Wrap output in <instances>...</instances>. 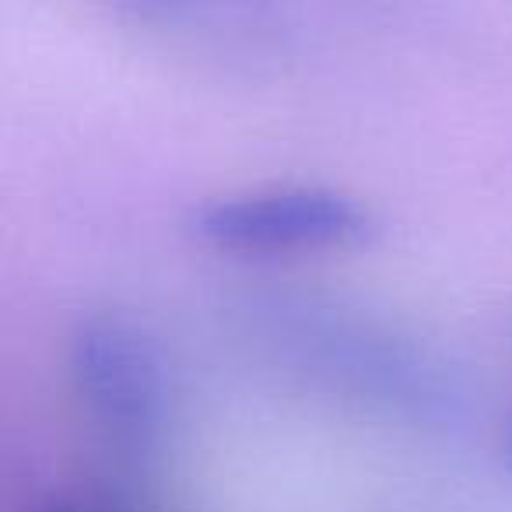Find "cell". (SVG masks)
<instances>
[{
    "instance_id": "cell-1",
    "label": "cell",
    "mask_w": 512,
    "mask_h": 512,
    "mask_svg": "<svg viewBox=\"0 0 512 512\" xmlns=\"http://www.w3.org/2000/svg\"><path fill=\"white\" fill-rule=\"evenodd\" d=\"M186 232L235 260H313L362 249L376 235V214L344 186L260 183L204 197Z\"/></svg>"
},
{
    "instance_id": "cell-2",
    "label": "cell",
    "mask_w": 512,
    "mask_h": 512,
    "mask_svg": "<svg viewBox=\"0 0 512 512\" xmlns=\"http://www.w3.org/2000/svg\"><path fill=\"white\" fill-rule=\"evenodd\" d=\"M71 383L85 418L113 446H155L172 411L162 344L127 313H92L71 337Z\"/></svg>"
},
{
    "instance_id": "cell-3",
    "label": "cell",
    "mask_w": 512,
    "mask_h": 512,
    "mask_svg": "<svg viewBox=\"0 0 512 512\" xmlns=\"http://www.w3.org/2000/svg\"><path fill=\"white\" fill-rule=\"evenodd\" d=\"M46 512H113V509L102 502H92V498H57Z\"/></svg>"
}]
</instances>
